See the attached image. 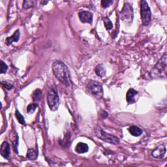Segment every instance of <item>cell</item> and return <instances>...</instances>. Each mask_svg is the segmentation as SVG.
Returning <instances> with one entry per match:
<instances>
[{"label":"cell","mask_w":167,"mask_h":167,"mask_svg":"<svg viewBox=\"0 0 167 167\" xmlns=\"http://www.w3.org/2000/svg\"><path fill=\"white\" fill-rule=\"evenodd\" d=\"M52 71L54 76L60 82L65 85L66 86H69L71 84V80L68 68L64 62L56 61L53 63L52 65Z\"/></svg>","instance_id":"1"},{"label":"cell","mask_w":167,"mask_h":167,"mask_svg":"<svg viewBox=\"0 0 167 167\" xmlns=\"http://www.w3.org/2000/svg\"><path fill=\"white\" fill-rule=\"evenodd\" d=\"M48 105L52 111H56L57 110L60 105V99L58 96V92L55 85L52 86L48 91L47 95Z\"/></svg>","instance_id":"2"},{"label":"cell","mask_w":167,"mask_h":167,"mask_svg":"<svg viewBox=\"0 0 167 167\" xmlns=\"http://www.w3.org/2000/svg\"><path fill=\"white\" fill-rule=\"evenodd\" d=\"M166 54L161 57V59L158 61L155 65L153 67L150 72L151 76L153 78L160 77L164 73L166 68Z\"/></svg>","instance_id":"3"},{"label":"cell","mask_w":167,"mask_h":167,"mask_svg":"<svg viewBox=\"0 0 167 167\" xmlns=\"http://www.w3.org/2000/svg\"><path fill=\"white\" fill-rule=\"evenodd\" d=\"M86 88L89 92L97 99H101L103 97V89L101 84L94 80H89Z\"/></svg>","instance_id":"4"},{"label":"cell","mask_w":167,"mask_h":167,"mask_svg":"<svg viewBox=\"0 0 167 167\" xmlns=\"http://www.w3.org/2000/svg\"><path fill=\"white\" fill-rule=\"evenodd\" d=\"M141 14L142 24L148 26L151 20V12L146 1L142 0L141 2Z\"/></svg>","instance_id":"5"},{"label":"cell","mask_w":167,"mask_h":167,"mask_svg":"<svg viewBox=\"0 0 167 167\" xmlns=\"http://www.w3.org/2000/svg\"><path fill=\"white\" fill-rule=\"evenodd\" d=\"M96 134L99 139H101L102 141L106 142L108 143L114 144V145H117V144H118L120 143L119 138L114 136V135H112L105 132L100 127H98L96 130Z\"/></svg>","instance_id":"6"},{"label":"cell","mask_w":167,"mask_h":167,"mask_svg":"<svg viewBox=\"0 0 167 167\" xmlns=\"http://www.w3.org/2000/svg\"><path fill=\"white\" fill-rule=\"evenodd\" d=\"M121 19L124 20H130V22L133 20V11L131 5L129 3H126L123 7V9L121 12Z\"/></svg>","instance_id":"7"},{"label":"cell","mask_w":167,"mask_h":167,"mask_svg":"<svg viewBox=\"0 0 167 167\" xmlns=\"http://www.w3.org/2000/svg\"><path fill=\"white\" fill-rule=\"evenodd\" d=\"M79 19L82 23L92 24L93 21V14L88 11H81L79 12Z\"/></svg>","instance_id":"8"},{"label":"cell","mask_w":167,"mask_h":167,"mask_svg":"<svg viewBox=\"0 0 167 167\" xmlns=\"http://www.w3.org/2000/svg\"><path fill=\"white\" fill-rule=\"evenodd\" d=\"M166 148L164 145H161L158 146L157 148H155L151 153L152 156L155 158V159H161L162 158H163L166 153Z\"/></svg>","instance_id":"9"},{"label":"cell","mask_w":167,"mask_h":167,"mask_svg":"<svg viewBox=\"0 0 167 167\" xmlns=\"http://www.w3.org/2000/svg\"><path fill=\"white\" fill-rule=\"evenodd\" d=\"M0 153H1L2 156L6 159H8L9 158L11 155V147L10 144L7 141L4 142L2 144L1 148H0Z\"/></svg>","instance_id":"10"},{"label":"cell","mask_w":167,"mask_h":167,"mask_svg":"<svg viewBox=\"0 0 167 167\" xmlns=\"http://www.w3.org/2000/svg\"><path fill=\"white\" fill-rule=\"evenodd\" d=\"M20 38V31L19 30H17L16 31H15V33H13L11 37H9L6 39L5 40V43L8 46L12 44V43L14 42H17L18 40H19Z\"/></svg>","instance_id":"11"},{"label":"cell","mask_w":167,"mask_h":167,"mask_svg":"<svg viewBox=\"0 0 167 167\" xmlns=\"http://www.w3.org/2000/svg\"><path fill=\"white\" fill-rule=\"evenodd\" d=\"M138 94V92L136 91V90L130 88L129 89V91L127 93V95H126V99H127V101L129 104H132L135 102V96Z\"/></svg>","instance_id":"12"},{"label":"cell","mask_w":167,"mask_h":167,"mask_svg":"<svg viewBox=\"0 0 167 167\" xmlns=\"http://www.w3.org/2000/svg\"><path fill=\"white\" fill-rule=\"evenodd\" d=\"M89 150V147L88 144L83 142H80L75 148V151L78 153H84L88 152Z\"/></svg>","instance_id":"13"},{"label":"cell","mask_w":167,"mask_h":167,"mask_svg":"<svg viewBox=\"0 0 167 167\" xmlns=\"http://www.w3.org/2000/svg\"><path fill=\"white\" fill-rule=\"evenodd\" d=\"M129 132L134 137H139L142 134V130L137 126L132 125L129 129Z\"/></svg>","instance_id":"14"},{"label":"cell","mask_w":167,"mask_h":167,"mask_svg":"<svg viewBox=\"0 0 167 167\" xmlns=\"http://www.w3.org/2000/svg\"><path fill=\"white\" fill-rule=\"evenodd\" d=\"M95 72L97 76H100V77H103V76L106 75V69L103 65H98L96 69H95Z\"/></svg>","instance_id":"15"},{"label":"cell","mask_w":167,"mask_h":167,"mask_svg":"<svg viewBox=\"0 0 167 167\" xmlns=\"http://www.w3.org/2000/svg\"><path fill=\"white\" fill-rule=\"evenodd\" d=\"M42 90H40V89H37L35 90L32 94V98L34 102H37L40 100L42 96Z\"/></svg>","instance_id":"16"},{"label":"cell","mask_w":167,"mask_h":167,"mask_svg":"<svg viewBox=\"0 0 167 167\" xmlns=\"http://www.w3.org/2000/svg\"><path fill=\"white\" fill-rule=\"evenodd\" d=\"M37 3V1H34V0H26L23 2V7L25 9H28L30 8L33 7Z\"/></svg>","instance_id":"17"},{"label":"cell","mask_w":167,"mask_h":167,"mask_svg":"<svg viewBox=\"0 0 167 167\" xmlns=\"http://www.w3.org/2000/svg\"><path fill=\"white\" fill-rule=\"evenodd\" d=\"M38 153L33 149H29L28 152H27V157L30 160H35L37 159Z\"/></svg>","instance_id":"18"},{"label":"cell","mask_w":167,"mask_h":167,"mask_svg":"<svg viewBox=\"0 0 167 167\" xmlns=\"http://www.w3.org/2000/svg\"><path fill=\"white\" fill-rule=\"evenodd\" d=\"M103 21H104V24H105V28L107 30H110L112 29V28H113V24H112V21L108 19V18L107 17L105 18Z\"/></svg>","instance_id":"19"},{"label":"cell","mask_w":167,"mask_h":167,"mask_svg":"<svg viewBox=\"0 0 167 167\" xmlns=\"http://www.w3.org/2000/svg\"><path fill=\"white\" fill-rule=\"evenodd\" d=\"M15 116H16V118L17 119V120L19 121V122L22 124V125H25L26 122H25V120H24V118L23 117V116H22L20 112L19 111L16 110V112H15Z\"/></svg>","instance_id":"20"},{"label":"cell","mask_w":167,"mask_h":167,"mask_svg":"<svg viewBox=\"0 0 167 167\" xmlns=\"http://www.w3.org/2000/svg\"><path fill=\"white\" fill-rule=\"evenodd\" d=\"M38 107L37 104L35 103H31L28 106V108H27V112L28 113H33V112L35 111V109Z\"/></svg>","instance_id":"21"},{"label":"cell","mask_w":167,"mask_h":167,"mask_svg":"<svg viewBox=\"0 0 167 167\" xmlns=\"http://www.w3.org/2000/svg\"><path fill=\"white\" fill-rule=\"evenodd\" d=\"M112 3H113V1H112V0H103L101 2V6L106 9L112 5Z\"/></svg>","instance_id":"22"},{"label":"cell","mask_w":167,"mask_h":167,"mask_svg":"<svg viewBox=\"0 0 167 167\" xmlns=\"http://www.w3.org/2000/svg\"><path fill=\"white\" fill-rule=\"evenodd\" d=\"M8 69V66L4 63L3 61H1V69H0V72L2 74H5Z\"/></svg>","instance_id":"23"},{"label":"cell","mask_w":167,"mask_h":167,"mask_svg":"<svg viewBox=\"0 0 167 167\" xmlns=\"http://www.w3.org/2000/svg\"><path fill=\"white\" fill-rule=\"evenodd\" d=\"M2 84L3 87H5L7 89H11L13 87L12 84L6 82V81H3V82H2Z\"/></svg>","instance_id":"24"},{"label":"cell","mask_w":167,"mask_h":167,"mask_svg":"<svg viewBox=\"0 0 167 167\" xmlns=\"http://www.w3.org/2000/svg\"><path fill=\"white\" fill-rule=\"evenodd\" d=\"M101 116H103V118H106V117H107V116H108V114L106 113V112H103V113L101 114Z\"/></svg>","instance_id":"25"},{"label":"cell","mask_w":167,"mask_h":167,"mask_svg":"<svg viewBox=\"0 0 167 167\" xmlns=\"http://www.w3.org/2000/svg\"><path fill=\"white\" fill-rule=\"evenodd\" d=\"M48 3V2H47V1H41V2H40V3H41L42 4V5H46V4H47Z\"/></svg>","instance_id":"26"}]
</instances>
